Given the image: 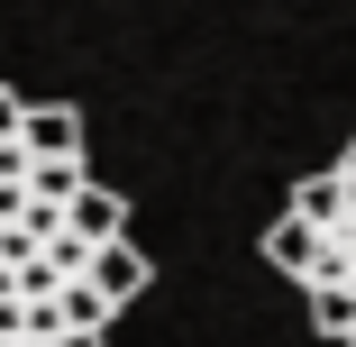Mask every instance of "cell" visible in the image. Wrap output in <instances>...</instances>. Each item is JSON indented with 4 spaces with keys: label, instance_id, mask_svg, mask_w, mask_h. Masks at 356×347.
<instances>
[{
    "label": "cell",
    "instance_id": "obj_1",
    "mask_svg": "<svg viewBox=\"0 0 356 347\" xmlns=\"http://www.w3.org/2000/svg\"><path fill=\"white\" fill-rule=\"evenodd\" d=\"M147 284L128 201L83 156V110L0 83V347H110Z\"/></svg>",
    "mask_w": 356,
    "mask_h": 347
},
{
    "label": "cell",
    "instance_id": "obj_2",
    "mask_svg": "<svg viewBox=\"0 0 356 347\" xmlns=\"http://www.w3.org/2000/svg\"><path fill=\"white\" fill-rule=\"evenodd\" d=\"M265 265L293 274V293L329 347H356V137L338 147V165L283 192V211L265 220Z\"/></svg>",
    "mask_w": 356,
    "mask_h": 347
}]
</instances>
